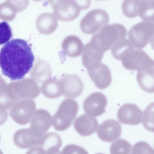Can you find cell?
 Masks as SVG:
<instances>
[{
    "label": "cell",
    "mask_w": 154,
    "mask_h": 154,
    "mask_svg": "<svg viewBox=\"0 0 154 154\" xmlns=\"http://www.w3.org/2000/svg\"><path fill=\"white\" fill-rule=\"evenodd\" d=\"M2 151H1V150H0V153H2V152H1Z\"/></svg>",
    "instance_id": "cell-41"
},
{
    "label": "cell",
    "mask_w": 154,
    "mask_h": 154,
    "mask_svg": "<svg viewBox=\"0 0 154 154\" xmlns=\"http://www.w3.org/2000/svg\"><path fill=\"white\" fill-rule=\"evenodd\" d=\"M125 68L129 70H138L143 68L154 66V62L143 50L134 49L128 52L122 60Z\"/></svg>",
    "instance_id": "cell-7"
},
{
    "label": "cell",
    "mask_w": 154,
    "mask_h": 154,
    "mask_svg": "<svg viewBox=\"0 0 154 154\" xmlns=\"http://www.w3.org/2000/svg\"><path fill=\"white\" fill-rule=\"evenodd\" d=\"M84 48L82 41L75 35L67 36L62 43V48L63 52L66 55L72 57L81 55L83 52Z\"/></svg>",
    "instance_id": "cell-20"
},
{
    "label": "cell",
    "mask_w": 154,
    "mask_h": 154,
    "mask_svg": "<svg viewBox=\"0 0 154 154\" xmlns=\"http://www.w3.org/2000/svg\"><path fill=\"white\" fill-rule=\"evenodd\" d=\"M15 102L7 94H0V108L6 110L10 109Z\"/></svg>",
    "instance_id": "cell-35"
},
{
    "label": "cell",
    "mask_w": 154,
    "mask_h": 154,
    "mask_svg": "<svg viewBox=\"0 0 154 154\" xmlns=\"http://www.w3.org/2000/svg\"><path fill=\"white\" fill-rule=\"evenodd\" d=\"M34 57L27 42L14 39L7 42L0 51V66L5 75L12 80L23 79L32 68Z\"/></svg>",
    "instance_id": "cell-1"
},
{
    "label": "cell",
    "mask_w": 154,
    "mask_h": 154,
    "mask_svg": "<svg viewBox=\"0 0 154 154\" xmlns=\"http://www.w3.org/2000/svg\"><path fill=\"white\" fill-rule=\"evenodd\" d=\"M73 125L78 134L83 136H88L94 133L98 128L99 123L94 117L83 114L75 119Z\"/></svg>",
    "instance_id": "cell-17"
},
{
    "label": "cell",
    "mask_w": 154,
    "mask_h": 154,
    "mask_svg": "<svg viewBox=\"0 0 154 154\" xmlns=\"http://www.w3.org/2000/svg\"><path fill=\"white\" fill-rule=\"evenodd\" d=\"M83 52L82 62L86 68L92 65L101 62L104 54L94 48L89 42L84 47Z\"/></svg>",
    "instance_id": "cell-24"
},
{
    "label": "cell",
    "mask_w": 154,
    "mask_h": 154,
    "mask_svg": "<svg viewBox=\"0 0 154 154\" xmlns=\"http://www.w3.org/2000/svg\"><path fill=\"white\" fill-rule=\"evenodd\" d=\"M11 4L17 12H20L27 8L29 3V0H6Z\"/></svg>",
    "instance_id": "cell-34"
},
{
    "label": "cell",
    "mask_w": 154,
    "mask_h": 154,
    "mask_svg": "<svg viewBox=\"0 0 154 154\" xmlns=\"http://www.w3.org/2000/svg\"><path fill=\"white\" fill-rule=\"evenodd\" d=\"M36 108L35 103L32 100H21L15 102L10 108L9 114L15 122L24 125L30 121Z\"/></svg>",
    "instance_id": "cell-6"
},
{
    "label": "cell",
    "mask_w": 154,
    "mask_h": 154,
    "mask_svg": "<svg viewBox=\"0 0 154 154\" xmlns=\"http://www.w3.org/2000/svg\"><path fill=\"white\" fill-rule=\"evenodd\" d=\"M29 127L38 137L42 138L51 126L52 117L46 110L40 109L35 112Z\"/></svg>",
    "instance_id": "cell-10"
},
{
    "label": "cell",
    "mask_w": 154,
    "mask_h": 154,
    "mask_svg": "<svg viewBox=\"0 0 154 154\" xmlns=\"http://www.w3.org/2000/svg\"><path fill=\"white\" fill-rule=\"evenodd\" d=\"M35 1H36V2H39V1H42V0H33Z\"/></svg>",
    "instance_id": "cell-39"
},
{
    "label": "cell",
    "mask_w": 154,
    "mask_h": 154,
    "mask_svg": "<svg viewBox=\"0 0 154 154\" xmlns=\"http://www.w3.org/2000/svg\"><path fill=\"white\" fill-rule=\"evenodd\" d=\"M142 124L145 128L154 132V103L149 105L143 111Z\"/></svg>",
    "instance_id": "cell-30"
},
{
    "label": "cell",
    "mask_w": 154,
    "mask_h": 154,
    "mask_svg": "<svg viewBox=\"0 0 154 154\" xmlns=\"http://www.w3.org/2000/svg\"><path fill=\"white\" fill-rule=\"evenodd\" d=\"M52 75V70L49 63L39 59L33 68L32 77L38 83L44 82L49 79Z\"/></svg>",
    "instance_id": "cell-22"
},
{
    "label": "cell",
    "mask_w": 154,
    "mask_h": 154,
    "mask_svg": "<svg viewBox=\"0 0 154 154\" xmlns=\"http://www.w3.org/2000/svg\"><path fill=\"white\" fill-rule=\"evenodd\" d=\"M60 81L64 97L75 98L82 93L84 85L79 76L75 74L67 75L63 77Z\"/></svg>",
    "instance_id": "cell-14"
},
{
    "label": "cell",
    "mask_w": 154,
    "mask_h": 154,
    "mask_svg": "<svg viewBox=\"0 0 154 154\" xmlns=\"http://www.w3.org/2000/svg\"><path fill=\"white\" fill-rule=\"evenodd\" d=\"M107 103V99L104 95L96 92L91 93L85 99L83 108L86 113L96 117L105 112Z\"/></svg>",
    "instance_id": "cell-12"
},
{
    "label": "cell",
    "mask_w": 154,
    "mask_h": 154,
    "mask_svg": "<svg viewBox=\"0 0 154 154\" xmlns=\"http://www.w3.org/2000/svg\"><path fill=\"white\" fill-rule=\"evenodd\" d=\"M139 1L138 15L143 20L154 21V0Z\"/></svg>",
    "instance_id": "cell-26"
},
{
    "label": "cell",
    "mask_w": 154,
    "mask_h": 154,
    "mask_svg": "<svg viewBox=\"0 0 154 154\" xmlns=\"http://www.w3.org/2000/svg\"><path fill=\"white\" fill-rule=\"evenodd\" d=\"M134 48L129 40L125 38L119 40L112 47L111 53L115 59L121 60Z\"/></svg>",
    "instance_id": "cell-25"
},
{
    "label": "cell",
    "mask_w": 154,
    "mask_h": 154,
    "mask_svg": "<svg viewBox=\"0 0 154 154\" xmlns=\"http://www.w3.org/2000/svg\"><path fill=\"white\" fill-rule=\"evenodd\" d=\"M12 36L11 29L6 21L0 23V45H2L8 42Z\"/></svg>",
    "instance_id": "cell-31"
},
{
    "label": "cell",
    "mask_w": 154,
    "mask_h": 154,
    "mask_svg": "<svg viewBox=\"0 0 154 154\" xmlns=\"http://www.w3.org/2000/svg\"><path fill=\"white\" fill-rule=\"evenodd\" d=\"M88 152L84 148L76 145L69 144L67 145L63 149V154H86Z\"/></svg>",
    "instance_id": "cell-33"
},
{
    "label": "cell",
    "mask_w": 154,
    "mask_h": 154,
    "mask_svg": "<svg viewBox=\"0 0 154 154\" xmlns=\"http://www.w3.org/2000/svg\"><path fill=\"white\" fill-rule=\"evenodd\" d=\"M142 115V111L136 104L126 103L119 109L117 117L122 124L136 125L141 123Z\"/></svg>",
    "instance_id": "cell-13"
},
{
    "label": "cell",
    "mask_w": 154,
    "mask_h": 154,
    "mask_svg": "<svg viewBox=\"0 0 154 154\" xmlns=\"http://www.w3.org/2000/svg\"><path fill=\"white\" fill-rule=\"evenodd\" d=\"M41 138L37 137L29 128L17 131L14 135L13 140L18 147L26 149L38 146Z\"/></svg>",
    "instance_id": "cell-16"
},
{
    "label": "cell",
    "mask_w": 154,
    "mask_h": 154,
    "mask_svg": "<svg viewBox=\"0 0 154 154\" xmlns=\"http://www.w3.org/2000/svg\"><path fill=\"white\" fill-rule=\"evenodd\" d=\"M0 139H1V138H0Z\"/></svg>",
    "instance_id": "cell-42"
},
{
    "label": "cell",
    "mask_w": 154,
    "mask_h": 154,
    "mask_svg": "<svg viewBox=\"0 0 154 154\" xmlns=\"http://www.w3.org/2000/svg\"><path fill=\"white\" fill-rule=\"evenodd\" d=\"M17 11L10 3L5 1L0 4V19L10 21L15 17Z\"/></svg>",
    "instance_id": "cell-29"
},
{
    "label": "cell",
    "mask_w": 154,
    "mask_h": 154,
    "mask_svg": "<svg viewBox=\"0 0 154 154\" xmlns=\"http://www.w3.org/2000/svg\"><path fill=\"white\" fill-rule=\"evenodd\" d=\"M8 117V113L7 110L0 108V126L6 122Z\"/></svg>",
    "instance_id": "cell-37"
},
{
    "label": "cell",
    "mask_w": 154,
    "mask_h": 154,
    "mask_svg": "<svg viewBox=\"0 0 154 154\" xmlns=\"http://www.w3.org/2000/svg\"><path fill=\"white\" fill-rule=\"evenodd\" d=\"M73 1L81 10L88 9L91 3V0H73Z\"/></svg>",
    "instance_id": "cell-36"
},
{
    "label": "cell",
    "mask_w": 154,
    "mask_h": 154,
    "mask_svg": "<svg viewBox=\"0 0 154 154\" xmlns=\"http://www.w3.org/2000/svg\"><path fill=\"white\" fill-rule=\"evenodd\" d=\"M58 20L54 14L45 12L40 14L36 21V26L40 33L45 35L51 34L57 29Z\"/></svg>",
    "instance_id": "cell-19"
},
{
    "label": "cell",
    "mask_w": 154,
    "mask_h": 154,
    "mask_svg": "<svg viewBox=\"0 0 154 154\" xmlns=\"http://www.w3.org/2000/svg\"><path fill=\"white\" fill-rule=\"evenodd\" d=\"M127 34V30L122 25L107 24L96 33L88 42L98 51L104 53L119 40L125 38Z\"/></svg>",
    "instance_id": "cell-2"
},
{
    "label": "cell",
    "mask_w": 154,
    "mask_h": 154,
    "mask_svg": "<svg viewBox=\"0 0 154 154\" xmlns=\"http://www.w3.org/2000/svg\"><path fill=\"white\" fill-rule=\"evenodd\" d=\"M62 144L60 136L56 133L52 132L46 134L41 138L38 146L41 149L42 154H59V149Z\"/></svg>",
    "instance_id": "cell-18"
},
{
    "label": "cell",
    "mask_w": 154,
    "mask_h": 154,
    "mask_svg": "<svg viewBox=\"0 0 154 154\" xmlns=\"http://www.w3.org/2000/svg\"><path fill=\"white\" fill-rule=\"evenodd\" d=\"M53 14L62 21H71L79 16L81 10L73 0H56L52 6Z\"/></svg>",
    "instance_id": "cell-9"
},
{
    "label": "cell",
    "mask_w": 154,
    "mask_h": 154,
    "mask_svg": "<svg viewBox=\"0 0 154 154\" xmlns=\"http://www.w3.org/2000/svg\"><path fill=\"white\" fill-rule=\"evenodd\" d=\"M48 3L51 6L53 4L56 0H47Z\"/></svg>",
    "instance_id": "cell-38"
},
{
    "label": "cell",
    "mask_w": 154,
    "mask_h": 154,
    "mask_svg": "<svg viewBox=\"0 0 154 154\" xmlns=\"http://www.w3.org/2000/svg\"><path fill=\"white\" fill-rule=\"evenodd\" d=\"M86 69L89 76L97 88L103 89L110 85L112 80L111 71L105 64L100 62Z\"/></svg>",
    "instance_id": "cell-8"
},
{
    "label": "cell",
    "mask_w": 154,
    "mask_h": 154,
    "mask_svg": "<svg viewBox=\"0 0 154 154\" xmlns=\"http://www.w3.org/2000/svg\"><path fill=\"white\" fill-rule=\"evenodd\" d=\"M40 94L39 86L34 80L29 79L20 87H10L7 94L15 102L23 99L32 100L38 97Z\"/></svg>",
    "instance_id": "cell-11"
},
{
    "label": "cell",
    "mask_w": 154,
    "mask_h": 154,
    "mask_svg": "<svg viewBox=\"0 0 154 154\" xmlns=\"http://www.w3.org/2000/svg\"><path fill=\"white\" fill-rule=\"evenodd\" d=\"M109 20V15L106 11L94 9L89 11L82 19L80 23V28L85 34H93L108 24Z\"/></svg>",
    "instance_id": "cell-5"
},
{
    "label": "cell",
    "mask_w": 154,
    "mask_h": 154,
    "mask_svg": "<svg viewBox=\"0 0 154 154\" xmlns=\"http://www.w3.org/2000/svg\"><path fill=\"white\" fill-rule=\"evenodd\" d=\"M131 154H153V149L147 143L140 141L136 143L133 146Z\"/></svg>",
    "instance_id": "cell-32"
},
{
    "label": "cell",
    "mask_w": 154,
    "mask_h": 154,
    "mask_svg": "<svg viewBox=\"0 0 154 154\" xmlns=\"http://www.w3.org/2000/svg\"><path fill=\"white\" fill-rule=\"evenodd\" d=\"M139 0H124L122 9L124 14L129 18H133L138 15Z\"/></svg>",
    "instance_id": "cell-27"
},
{
    "label": "cell",
    "mask_w": 154,
    "mask_h": 154,
    "mask_svg": "<svg viewBox=\"0 0 154 154\" xmlns=\"http://www.w3.org/2000/svg\"><path fill=\"white\" fill-rule=\"evenodd\" d=\"M154 66L141 69L136 75L137 82L141 88L148 93H153L154 88Z\"/></svg>",
    "instance_id": "cell-21"
},
{
    "label": "cell",
    "mask_w": 154,
    "mask_h": 154,
    "mask_svg": "<svg viewBox=\"0 0 154 154\" xmlns=\"http://www.w3.org/2000/svg\"><path fill=\"white\" fill-rule=\"evenodd\" d=\"M97 1H104V0H96Z\"/></svg>",
    "instance_id": "cell-40"
},
{
    "label": "cell",
    "mask_w": 154,
    "mask_h": 154,
    "mask_svg": "<svg viewBox=\"0 0 154 154\" xmlns=\"http://www.w3.org/2000/svg\"><path fill=\"white\" fill-rule=\"evenodd\" d=\"M131 144L127 141L122 139L117 140L111 145L110 151L111 154H126L130 153Z\"/></svg>",
    "instance_id": "cell-28"
},
{
    "label": "cell",
    "mask_w": 154,
    "mask_h": 154,
    "mask_svg": "<svg viewBox=\"0 0 154 154\" xmlns=\"http://www.w3.org/2000/svg\"><path fill=\"white\" fill-rule=\"evenodd\" d=\"M79 108L78 103L74 100L70 98L63 100L52 118L55 129L63 131L68 128L76 116Z\"/></svg>",
    "instance_id": "cell-3"
},
{
    "label": "cell",
    "mask_w": 154,
    "mask_h": 154,
    "mask_svg": "<svg viewBox=\"0 0 154 154\" xmlns=\"http://www.w3.org/2000/svg\"><path fill=\"white\" fill-rule=\"evenodd\" d=\"M154 35V21H144L133 26L129 30V41L134 48L141 49L153 41Z\"/></svg>",
    "instance_id": "cell-4"
},
{
    "label": "cell",
    "mask_w": 154,
    "mask_h": 154,
    "mask_svg": "<svg viewBox=\"0 0 154 154\" xmlns=\"http://www.w3.org/2000/svg\"><path fill=\"white\" fill-rule=\"evenodd\" d=\"M122 130L121 126L117 121L109 119L104 121L100 125L97 133L101 140L111 142L119 137Z\"/></svg>",
    "instance_id": "cell-15"
},
{
    "label": "cell",
    "mask_w": 154,
    "mask_h": 154,
    "mask_svg": "<svg viewBox=\"0 0 154 154\" xmlns=\"http://www.w3.org/2000/svg\"><path fill=\"white\" fill-rule=\"evenodd\" d=\"M42 94L51 99L57 98L63 94V87L61 81L50 79L43 82L41 87Z\"/></svg>",
    "instance_id": "cell-23"
}]
</instances>
